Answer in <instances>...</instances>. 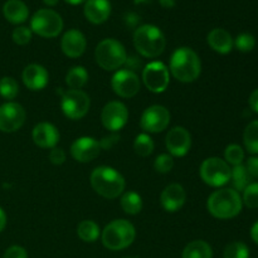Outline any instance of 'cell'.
Here are the masks:
<instances>
[{
  "label": "cell",
  "instance_id": "1",
  "mask_svg": "<svg viewBox=\"0 0 258 258\" xmlns=\"http://www.w3.org/2000/svg\"><path fill=\"white\" fill-rule=\"evenodd\" d=\"M170 72L178 81L190 83L198 80L202 72V62L199 55L188 47L174 50L170 58Z\"/></svg>",
  "mask_w": 258,
  "mask_h": 258
},
{
  "label": "cell",
  "instance_id": "2",
  "mask_svg": "<svg viewBox=\"0 0 258 258\" xmlns=\"http://www.w3.org/2000/svg\"><path fill=\"white\" fill-rule=\"evenodd\" d=\"M242 198L234 189L224 188L211 194L207 201V209L218 219H231L242 211Z\"/></svg>",
  "mask_w": 258,
  "mask_h": 258
},
{
  "label": "cell",
  "instance_id": "3",
  "mask_svg": "<svg viewBox=\"0 0 258 258\" xmlns=\"http://www.w3.org/2000/svg\"><path fill=\"white\" fill-rule=\"evenodd\" d=\"M91 185L103 198L115 199L123 193L126 184L123 176L116 169L98 166L91 174Z\"/></svg>",
  "mask_w": 258,
  "mask_h": 258
},
{
  "label": "cell",
  "instance_id": "4",
  "mask_svg": "<svg viewBox=\"0 0 258 258\" xmlns=\"http://www.w3.org/2000/svg\"><path fill=\"white\" fill-rule=\"evenodd\" d=\"M134 44L136 50L146 58H156L165 50L166 39L158 27L145 24L134 33Z\"/></svg>",
  "mask_w": 258,
  "mask_h": 258
},
{
  "label": "cell",
  "instance_id": "5",
  "mask_svg": "<svg viewBox=\"0 0 258 258\" xmlns=\"http://www.w3.org/2000/svg\"><path fill=\"white\" fill-rule=\"evenodd\" d=\"M136 237L135 227L126 219H115L101 232L103 246L110 251H121L134 243Z\"/></svg>",
  "mask_w": 258,
  "mask_h": 258
},
{
  "label": "cell",
  "instance_id": "6",
  "mask_svg": "<svg viewBox=\"0 0 258 258\" xmlns=\"http://www.w3.org/2000/svg\"><path fill=\"white\" fill-rule=\"evenodd\" d=\"M95 58L97 64L105 71H116L127 60V53L125 47L118 40L107 38L98 43L95 50Z\"/></svg>",
  "mask_w": 258,
  "mask_h": 258
},
{
  "label": "cell",
  "instance_id": "7",
  "mask_svg": "<svg viewBox=\"0 0 258 258\" xmlns=\"http://www.w3.org/2000/svg\"><path fill=\"white\" fill-rule=\"evenodd\" d=\"M62 29V17L52 9L38 10L30 20V30L39 37L55 38Z\"/></svg>",
  "mask_w": 258,
  "mask_h": 258
},
{
  "label": "cell",
  "instance_id": "8",
  "mask_svg": "<svg viewBox=\"0 0 258 258\" xmlns=\"http://www.w3.org/2000/svg\"><path fill=\"white\" fill-rule=\"evenodd\" d=\"M231 171L229 164L221 158H208L201 165V178L208 185L218 188L224 185L231 180Z\"/></svg>",
  "mask_w": 258,
  "mask_h": 258
},
{
  "label": "cell",
  "instance_id": "9",
  "mask_svg": "<svg viewBox=\"0 0 258 258\" xmlns=\"http://www.w3.org/2000/svg\"><path fill=\"white\" fill-rule=\"evenodd\" d=\"M60 107L66 117L71 120H80L85 117L90 110V96L82 90H68L62 92Z\"/></svg>",
  "mask_w": 258,
  "mask_h": 258
},
{
  "label": "cell",
  "instance_id": "10",
  "mask_svg": "<svg viewBox=\"0 0 258 258\" xmlns=\"http://www.w3.org/2000/svg\"><path fill=\"white\" fill-rule=\"evenodd\" d=\"M143 81L149 91L154 93H163L170 82L168 67L159 60L150 62L144 68Z\"/></svg>",
  "mask_w": 258,
  "mask_h": 258
},
{
  "label": "cell",
  "instance_id": "11",
  "mask_svg": "<svg viewBox=\"0 0 258 258\" xmlns=\"http://www.w3.org/2000/svg\"><path fill=\"white\" fill-rule=\"evenodd\" d=\"M170 112L161 105H153L146 108L141 115L140 126L144 131L151 134L161 133L170 123Z\"/></svg>",
  "mask_w": 258,
  "mask_h": 258
},
{
  "label": "cell",
  "instance_id": "12",
  "mask_svg": "<svg viewBox=\"0 0 258 258\" xmlns=\"http://www.w3.org/2000/svg\"><path fill=\"white\" fill-rule=\"evenodd\" d=\"M27 113L24 107L17 102H5L0 106V131L15 133L25 122Z\"/></svg>",
  "mask_w": 258,
  "mask_h": 258
},
{
  "label": "cell",
  "instance_id": "13",
  "mask_svg": "<svg viewBox=\"0 0 258 258\" xmlns=\"http://www.w3.org/2000/svg\"><path fill=\"white\" fill-rule=\"evenodd\" d=\"M128 110L120 101H111L106 103L101 112V121L105 128L111 133H117L127 123Z\"/></svg>",
  "mask_w": 258,
  "mask_h": 258
},
{
  "label": "cell",
  "instance_id": "14",
  "mask_svg": "<svg viewBox=\"0 0 258 258\" xmlns=\"http://www.w3.org/2000/svg\"><path fill=\"white\" fill-rule=\"evenodd\" d=\"M113 92L122 98H131L140 91V80L138 75L128 68L120 70L111 80Z\"/></svg>",
  "mask_w": 258,
  "mask_h": 258
},
{
  "label": "cell",
  "instance_id": "15",
  "mask_svg": "<svg viewBox=\"0 0 258 258\" xmlns=\"http://www.w3.org/2000/svg\"><path fill=\"white\" fill-rule=\"evenodd\" d=\"M165 145L171 156H176V158L185 156L191 148L190 134L181 126L173 127L166 134Z\"/></svg>",
  "mask_w": 258,
  "mask_h": 258
},
{
  "label": "cell",
  "instance_id": "16",
  "mask_svg": "<svg viewBox=\"0 0 258 258\" xmlns=\"http://www.w3.org/2000/svg\"><path fill=\"white\" fill-rule=\"evenodd\" d=\"M101 150L100 141L90 136H82L72 144L71 155L78 163H90L100 155Z\"/></svg>",
  "mask_w": 258,
  "mask_h": 258
},
{
  "label": "cell",
  "instance_id": "17",
  "mask_svg": "<svg viewBox=\"0 0 258 258\" xmlns=\"http://www.w3.org/2000/svg\"><path fill=\"white\" fill-rule=\"evenodd\" d=\"M87 40L82 32L78 29H70L63 34L60 40L62 52L70 58H78L85 53Z\"/></svg>",
  "mask_w": 258,
  "mask_h": 258
},
{
  "label": "cell",
  "instance_id": "18",
  "mask_svg": "<svg viewBox=\"0 0 258 258\" xmlns=\"http://www.w3.org/2000/svg\"><path fill=\"white\" fill-rule=\"evenodd\" d=\"M33 141L42 149H53L59 141V131L54 125L49 122H40L33 128Z\"/></svg>",
  "mask_w": 258,
  "mask_h": 258
},
{
  "label": "cell",
  "instance_id": "19",
  "mask_svg": "<svg viewBox=\"0 0 258 258\" xmlns=\"http://www.w3.org/2000/svg\"><path fill=\"white\" fill-rule=\"evenodd\" d=\"M22 78L28 90L40 91L48 85L49 75H48V71L43 66L37 64V63H32V64L27 66L24 68Z\"/></svg>",
  "mask_w": 258,
  "mask_h": 258
},
{
  "label": "cell",
  "instance_id": "20",
  "mask_svg": "<svg viewBox=\"0 0 258 258\" xmlns=\"http://www.w3.org/2000/svg\"><path fill=\"white\" fill-rule=\"evenodd\" d=\"M186 199V193L180 184H170L163 190L160 196L161 207L166 212H178L184 206Z\"/></svg>",
  "mask_w": 258,
  "mask_h": 258
},
{
  "label": "cell",
  "instance_id": "21",
  "mask_svg": "<svg viewBox=\"0 0 258 258\" xmlns=\"http://www.w3.org/2000/svg\"><path fill=\"white\" fill-rule=\"evenodd\" d=\"M111 14V4L108 0H86L85 17L92 24H102Z\"/></svg>",
  "mask_w": 258,
  "mask_h": 258
},
{
  "label": "cell",
  "instance_id": "22",
  "mask_svg": "<svg viewBox=\"0 0 258 258\" xmlns=\"http://www.w3.org/2000/svg\"><path fill=\"white\" fill-rule=\"evenodd\" d=\"M207 40H208L209 47L219 54H228L234 45L232 35L222 28H216L212 30Z\"/></svg>",
  "mask_w": 258,
  "mask_h": 258
},
{
  "label": "cell",
  "instance_id": "23",
  "mask_svg": "<svg viewBox=\"0 0 258 258\" xmlns=\"http://www.w3.org/2000/svg\"><path fill=\"white\" fill-rule=\"evenodd\" d=\"M3 14L12 24H22L29 17V9L22 0H8L3 7Z\"/></svg>",
  "mask_w": 258,
  "mask_h": 258
},
{
  "label": "cell",
  "instance_id": "24",
  "mask_svg": "<svg viewBox=\"0 0 258 258\" xmlns=\"http://www.w3.org/2000/svg\"><path fill=\"white\" fill-rule=\"evenodd\" d=\"M181 258H213V249L206 241L197 239L186 244Z\"/></svg>",
  "mask_w": 258,
  "mask_h": 258
},
{
  "label": "cell",
  "instance_id": "25",
  "mask_svg": "<svg viewBox=\"0 0 258 258\" xmlns=\"http://www.w3.org/2000/svg\"><path fill=\"white\" fill-rule=\"evenodd\" d=\"M88 82V73L82 66H75L66 75V83L71 90H81Z\"/></svg>",
  "mask_w": 258,
  "mask_h": 258
},
{
  "label": "cell",
  "instance_id": "26",
  "mask_svg": "<svg viewBox=\"0 0 258 258\" xmlns=\"http://www.w3.org/2000/svg\"><path fill=\"white\" fill-rule=\"evenodd\" d=\"M121 208L126 214L136 216L143 209V199L136 191H126L121 197Z\"/></svg>",
  "mask_w": 258,
  "mask_h": 258
},
{
  "label": "cell",
  "instance_id": "27",
  "mask_svg": "<svg viewBox=\"0 0 258 258\" xmlns=\"http://www.w3.org/2000/svg\"><path fill=\"white\" fill-rule=\"evenodd\" d=\"M77 236L87 243L96 242L101 236L100 226L93 221H82L77 227Z\"/></svg>",
  "mask_w": 258,
  "mask_h": 258
},
{
  "label": "cell",
  "instance_id": "28",
  "mask_svg": "<svg viewBox=\"0 0 258 258\" xmlns=\"http://www.w3.org/2000/svg\"><path fill=\"white\" fill-rule=\"evenodd\" d=\"M252 176L249 175V173L247 171L246 166L244 165H237L233 166L231 171V180L232 184L234 186V190L237 191H243L247 186L251 184Z\"/></svg>",
  "mask_w": 258,
  "mask_h": 258
},
{
  "label": "cell",
  "instance_id": "29",
  "mask_svg": "<svg viewBox=\"0 0 258 258\" xmlns=\"http://www.w3.org/2000/svg\"><path fill=\"white\" fill-rule=\"evenodd\" d=\"M243 143L248 153L258 154V121H252L243 133Z\"/></svg>",
  "mask_w": 258,
  "mask_h": 258
},
{
  "label": "cell",
  "instance_id": "30",
  "mask_svg": "<svg viewBox=\"0 0 258 258\" xmlns=\"http://www.w3.org/2000/svg\"><path fill=\"white\" fill-rule=\"evenodd\" d=\"M134 150L139 156H146L151 155L154 151V141L148 134H140L136 136L135 143H134Z\"/></svg>",
  "mask_w": 258,
  "mask_h": 258
},
{
  "label": "cell",
  "instance_id": "31",
  "mask_svg": "<svg viewBox=\"0 0 258 258\" xmlns=\"http://www.w3.org/2000/svg\"><path fill=\"white\" fill-rule=\"evenodd\" d=\"M19 93V85L13 77H3L0 80V96L5 100H14Z\"/></svg>",
  "mask_w": 258,
  "mask_h": 258
},
{
  "label": "cell",
  "instance_id": "32",
  "mask_svg": "<svg viewBox=\"0 0 258 258\" xmlns=\"http://www.w3.org/2000/svg\"><path fill=\"white\" fill-rule=\"evenodd\" d=\"M223 258H249V249L243 242H232L224 248Z\"/></svg>",
  "mask_w": 258,
  "mask_h": 258
},
{
  "label": "cell",
  "instance_id": "33",
  "mask_svg": "<svg viewBox=\"0 0 258 258\" xmlns=\"http://www.w3.org/2000/svg\"><path fill=\"white\" fill-rule=\"evenodd\" d=\"M224 158H226L227 164H231L233 166L241 165L244 160V151L242 146L237 145V144H231L224 150Z\"/></svg>",
  "mask_w": 258,
  "mask_h": 258
},
{
  "label": "cell",
  "instance_id": "34",
  "mask_svg": "<svg viewBox=\"0 0 258 258\" xmlns=\"http://www.w3.org/2000/svg\"><path fill=\"white\" fill-rule=\"evenodd\" d=\"M242 203L248 208H258V183H251L244 189Z\"/></svg>",
  "mask_w": 258,
  "mask_h": 258
},
{
  "label": "cell",
  "instance_id": "35",
  "mask_svg": "<svg viewBox=\"0 0 258 258\" xmlns=\"http://www.w3.org/2000/svg\"><path fill=\"white\" fill-rule=\"evenodd\" d=\"M233 43L239 52L248 53L251 52L254 48V45H256V39H254L253 35L249 34V33H242V34H239L238 37L236 38V40H234Z\"/></svg>",
  "mask_w": 258,
  "mask_h": 258
},
{
  "label": "cell",
  "instance_id": "36",
  "mask_svg": "<svg viewBox=\"0 0 258 258\" xmlns=\"http://www.w3.org/2000/svg\"><path fill=\"white\" fill-rule=\"evenodd\" d=\"M154 168L160 174L170 173L174 168L173 156L169 154H160L159 156H156L155 161H154Z\"/></svg>",
  "mask_w": 258,
  "mask_h": 258
},
{
  "label": "cell",
  "instance_id": "37",
  "mask_svg": "<svg viewBox=\"0 0 258 258\" xmlns=\"http://www.w3.org/2000/svg\"><path fill=\"white\" fill-rule=\"evenodd\" d=\"M33 32L30 30V28L27 27H18L13 30V42L18 45H25L32 40Z\"/></svg>",
  "mask_w": 258,
  "mask_h": 258
},
{
  "label": "cell",
  "instance_id": "38",
  "mask_svg": "<svg viewBox=\"0 0 258 258\" xmlns=\"http://www.w3.org/2000/svg\"><path fill=\"white\" fill-rule=\"evenodd\" d=\"M49 160L50 163L54 165H62L66 161V153L62 148H53L49 153Z\"/></svg>",
  "mask_w": 258,
  "mask_h": 258
},
{
  "label": "cell",
  "instance_id": "39",
  "mask_svg": "<svg viewBox=\"0 0 258 258\" xmlns=\"http://www.w3.org/2000/svg\"><path fill=\"white\" fill-rule=\"evenodd\" d=\"M3 258H28V253L23 247L12 246L5 251Z\"/></svg>",
  "mask_w": 258,
  "mask_h": 258
},
{
  "label": "cell",
  "instance_id": "40",
  "mask_svg": "<svg viewBox=\"0 0 258 258\" xmlns=\"http://www.w3.org/2000/svg\"><path fill=\"white\" fill-rule=\"evenodd\" d=\"M118 140H120V135L116 133H112L111 135L105 136V138L100 141L101 149H102V150H110L111 148L115 146V144L118 143Z\"/></svg>",
  "mask_w": 258,
  "mask_h": 258
},
{
  "label": "cell",
  "instance_id": "41",
  "mask_svg": "<svg viewBox=\"0 0 258 258\" xmlns=\"http://www.w3.org/2000/svg\"><path fill=\"white\" fill-rule=\"evenodd\" d=\"M244 166H246L247 171H248L252 178H258V156L249 158Z\"/></svg>",
  "mask_w": 258,
  "mask_h": 258
},
{
  "label": "cell",
  "instance_id": "42",
  "mask_svg": "<svg viewBox=\"0 0 258 258\" xmlns=\"http://www.w3.org/2000/svg\"><path fill=\"white\" fill-rule=\"evenodd\" d=\"M249 106H251V108L254 112L258 113V88L254 90L251 93V96H249Z\"/></svg>",
  "mask_w": 258,
  "mask_h": 258
},
{
  "label": "cell",
  "instance_id": "43",
  "mask_svg": "<svg viewBox=\"0 0 258 258\" xmlns=\"http://www.w3.org/2000/svg\"><path fill=\"white\" fill-rule=\"evenodd\" d=\"M5 226H7V214H5L4 209L0 207V232L4 231Z\"/></svg>",
  "mask_w": 258,
  "mask_h": 258
},
{
  "label": "cell",
  "instance_id": "44",
  "mask_svg": "<svg viewBox=\"0 0 258 258\" xmlns=\"http://www.w3.org/2000/svg\"><path fill=\"white\" fill-rule=\"evenodd\" d=\"M251 237L252 239H253L254 242L258 244V222H256V223L252 226L251 228Z\"/></svg>",
  "mask_w": 258,
  "mask_h": 258
},
{
  "label": "cell",
  "instance_id": "45",
  "mask_svg": "<svg viewBox=\"0 0 258 258\" xmlns=\"http://www.w3.org/2000/svg\"><path fill=\"white\" fill-rule=\"evenodd\" d=\"M159 3L165 9H171L175 5V0H159Z\"/></svg>",
  "mask_w": 258,
  "mask_h": 258
},
{
  "label": "cell",
  "instance_id": "46",
  "mask_svg": "<svg viewBox=\"0 0 258 258\" xmlns=\"http://www.w3.org/2000/svg\"><path fill=\"white\" fill-rule=\"evenodd\" d=\"M66 3H68V4L71 5H78V4H82V3H85L86 0H64Z\"/></svg>",
  "mask_w": 258,
  "mask_h": 258
},
{
  "label": "cell",
  "instance_id": "47",
  "mask_svg": "<svg viewBox=\"0 0 258 258\" xmlns=\"http://www.w3.org/2000/svg\"><path fill=\"white\" fill-rule=\"evenodd\" d=\"M43 2H44V4L49 5V7H54V5L58 4L59 0H43Z\"/></svg>",
  "mask_w": 258,
  "mask_h": 258
},
{
  "label": "cell",
  "instance_id": "48",
  "mask_svg": "<svg viewBox=\"0 0 258 258\" xmlns=\"http://www.w3.org/2000/svg\"><path fill=\"white\" fill-rule=\"evenodd\" d=\"M123 258H139V257H135V256H127V257H123Z\"/></svg>",
  "mask_w": 258,
  "mask_h": 258
}]
</instances>
